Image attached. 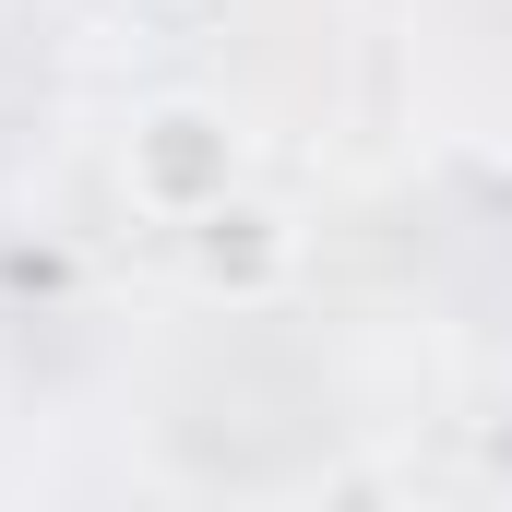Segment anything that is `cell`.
<instances>
[{
	"label": "cell",
	"instance_id": "1",
	"mask_svg": "<svg viewBox=\"0 0 512 512\" xmlns=\"http://www.w3.org/2000/svg\"><path fill=\"white\" fill-rule=\"evenodd\" d=\"M251 179V131L239 108H215V96H155V108H131L120 131V191L155 215V227H191L203 203H227Z\"/></svg>",
	"mask_w": 512,
	"mask_h": 512
},
{
	"label": "cell",
	"instance_id": "2",
	"mask_svg": "<svg viewBox=\"0 0 512 512\" xmlns=\"http://www.w3.org/2000/svg\"><path fill=\"white\" fill-rule=\"evenodd\" d=\"M298 262H310V227H298L274 191H251V179L179 227V274H191V298H215V310H274V298L298 286Z\"/></svg>",
	"mask_w": 512,
	"mask_h": 512
}]
</instances>
